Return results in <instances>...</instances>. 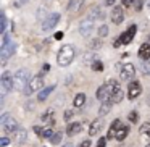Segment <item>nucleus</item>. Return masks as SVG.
I'll return each instance as SVG.
<instances>
[{"label":"nucleus","instance_id":"1","mask_svg":"<svg viewBox=\"0 0 150 147\" xmlns=\"http://www.w3.org/2000/svg\"><path fill=\"white\" fill-rule=\"evenodd\" d=\"M120 87V84H118V81L116 79H110V81H107L103 86H100L98 87V91H97V99L100 102H105V104H110V100H111V97H113V94H115V91Z\"/></svg>","mask_w":150,"mask_h":147},{"label":"nucleus","instance_id":"2","mask_svg":"<svg viewBox=\"0 0 150 147\" xmlns=\"http://www.w3.org/2000/svg\"><path fill=\"white\" fill-rule=\"evenodd\" d=\"M29 81H31L29 71L24 70V68H21V70H18V71L15 73V76H13V87L16 89V91H23L24 92L28 89Z\"/></svg>","mask_w":150,"mask_h":147},{"label":"nucleus","instance_id":"3","mask_svg":"<svg viewBox=\"0 0 150 147\" xmlns=\"http://www.w3.org/2000/svg\"><path fill=\"white\" fill-rule=\"evenodd\" d=\"M74 47L73 45H63L62 49H60L58 55H57V62H58L60 66H68L71 65V62L74 60Z\"/></svg>","mask_w":150,"mask_h":147},{"label":"nucleus","instance_id":"4","mask_svg":"<svg viewBox=\"0 0 150 147\" xmlns=\"http://www.w3.org/2000/svg\"><path fill=\"white\" fill-rule=\"evenodd\" d=\"M0 124H2V129L5 131L7 134H15L18 131V123L13 116H10L8 113L2 115L0 118Z\"/></svg>","mask_w":150,"mask_h":147},{"label":"nucleus","instance_id":"5","mask_svg":"<svg viewBox=\"0 0 150 147\" xmlns=\"http://www.w3.org/2000/svg\"><path fill=\"white\" fill-rule=\"evenodd\" d=\"M136 31H137V26H136V24L129 26V29L124 31V33L121 34L120 37H118V39H115L113 47H120V45H123V44H129V42H132L134 36H136Z\"/></svg>","mask_w":150,"mask_h":147},{"label":"nucleus","instance_id":"6","mask_svg":"<svg viewBox=\"0 0 150 147\" xmlns=\"http://www.w3.org/2000/svg\"><path fill=\"white\" fill-rule=\"evenodd\" d=\"M15 53V44L10 40V37L7 34H4V42H2V49H0V57H2V62L11 57Z\"/></svg>","mask_w":150,"mask_h":147},{"label":"nucleus","instance_id":"7","mask_svg":"<svg viewBox=\"0 0 150 147\" xmlns=\"http://www.w3.org/2000/svg\"><path fill=\"white\" fill-rule=\"evenodd\" d=\"M134 76H136V68H134V65H131V63H126V65L121 66L120 78L123 79V81H129V79L134 78Z\"/></svg>","mask_w":150,"mask_h":147},{"label":"nucleus","instance_id":"8","mask_svg":"<svg viewBox=\"0 0 150 147\" xmlns=\"http://www.w3.org/2000/svg\"><path fill=\"white\" fill-rule=\"evenodd\" d=\"M40 87H42V78L37 75V76H34V78H31V81H29V84H28V89L24 91V94L31 95L33 92H37Z\"/></svg>","mask_w":150,"mask_h":147},{"label":"nucleus","instance_id":"9","mask_svg":"<svg viewBox=\"0 0 150 147\" xmlns=\"http://www.w3.org/2000/svg\"><path fill=\"white\" fill-rule=\"evenodd\" d=\"M142 92V86H140L139 81H131L129 82V87H127V97L132 100V99H137L139 94Z\"/></svg>","mask_w":150,"mask_h":147},{"label":"nucleus","instance_id":"10","mask_svg":"<svg viewBox=\"0 0 150 147\" xmlns=\"http://www.w3.org/2000/svg\"><path fill=\"white\" fill-rule=\"evenodd\" d=\"M60 21V13H50L49 16H47V20L42 23V29L44 31H49L52 29V28H55V24Z\"/></svg>","mask_w":150,"mask_h":147},{"label":"nucleus","instance_id":"11","mask_svg":"<svg viewBox=\"0 0 150 147\" xmlns=\"http://www.w3.org/2000/svg\"><path fill=\"white\" fill-rule=\"evenodd\" d=\"M92 29H94V20H92V18L81 21V24H79V33H81L82 36H89V34L92 33Z\"/></svg>","mask_w":150,"mask_h":147},{"label":"nucleus","instance_id":"12","mask_svg":"<svg viewBox=\"0 0 150 147\" xmlns=\"http://www.w3.org/2000/svg\"><path fill=\"white\" fill-rule=\"evenodd\" d=\"M2 87H4L5 92H8V91L13 89V78H11L10 71H5L4 75H2Z\"/></svg>","mask_w":150,"mask_h":147},{"label":"nucleus","instance_id":"13","mask_svg":"<svg viewBox=\"0 0 150 147\" xmlns=\"http://www.w3.org/2000/svg\"><path fill=\"white\" fill-rule=\"evenodd\" d=\"M124 20V13H123V8L121 7H115L113 11H111V21L115 24H121Z\"/></svg>","mask_w":150,"mask_h":147},{"label":"nucleus","instance_id":"14","mask_svg":"<svg viewBox=\"0 0 150 147\" xmlns=\"http://www.w3.org/2000/svg\"><path fill=\"white\" fill-rule=\"evenodd\" d=\"M120 128H121V121L115 120L113 123H111L110 129H108V139H116V134H118V131H120Z\"/></svg>","mask_w":150,"mask_h":147},{"label":"nucleus","instance_id":"15","mask_svg":"<svg viewBox=\"0 0 150 147\" xmlns=\"http://www.w3.org/2000/svg\"><path fill=\"white\" fill-rule=\"evenodd\" d=\"M139 58L140 60H149L150 58V44H142V45H140Z\"/></svg>","mask_w":150,"mask_h":147},{"label":"nucleus","instance_id":"16","mask_svg":"<svg viewBox=\"0 0 150 147\" xmlns=\"http://www.w3.org/2000/svg\"><path fill=\"white\" fill-rule=\"evenodd\" d=\"M100 128H102V120H94L91 123V126H89V134L91 136H95V134H98V131H100Z\"/></svg>","mask_w":150,"mask_h":147},{"label":"nucleus","instance_id":"17","mask_svg":"<svg viewBox=\"0 0 150 147\" xmlns=\"http://www.w3.org/2000/svg\"><path fill=\"white\" fill-rule=\"evenodd\" d=\"M53 89H55L53 86H49V87H44L42 91L39 92V97H37V100H39V102H44V100H45V99L50 95V92H53Z\"/></svg>","mask_w":150,"mask_h":147},{"label":"nucleus","instance_id":"18","mask_svg":"<svg viewBox=\"0 0 150 147\" xmlns=\"http://www.w3.org/2000/svg\"><path fill=\"white\" fill-rule=\"evenodd\" d=\"M79 131H81V124L79 123H71L68 128H66V134L68 136H74V134H78Z\"/></svg>","mask_w":150,"mask_h":147},{"label":"nucleus","instance_id":"19","mask_svg":"<svg viewBox=\"0 0 150 147\" xmlns=\"http://www.w3.org/2000/svg\"><path fill=\"white\" fill-rule=\"evenodd\" d=\"M121 100H123V91H121V87H118L116 91H115L113 97H111L110 104H120Z\"/></svg>","mask_w":150,"mask_h":147},{"label":"nucleus","instance_id":"20","mask_svg":"<svg viewBox=\"0 0 150 147\" xmlns=\"http://www.w3.org/2000/svg\"><path fill=\"white\" fill-rule=\"evenodd\" d=\"M84 102H86V95L84 94H78L74 97V102H73V105H74L76 108H81L82 105H84Z\"/></svg>","mask_w":150,"mask_h":147},{"label":"nucleus","instance_id":"21","mask_svg":"<svg viewBox=\"0 0 150 147\" xmlns=\"http://www.w3.org/2000/svg\"><path fill=\"white\" fill-rule=\"evenodd\" d=\"M15 141H16L18 144L24 142V141H26V131H24V129H18L16 133H15Z\"/></svg>","mask_w":150,"mask_h":147},{"label":"nucleus","instance_id":"22","mask_svg":"<svg viewBox=\"0 0 150 147\" xmlns=\"http://www.w3.org/2000/svg\"><path fill=\"white\" fill-rule=\"evenodd\" d=\"M91 18H92V20H100V18H103V13H102L100 7L92 8V11H91Z\"/></svg>","mask_w":150,"mask_h":147},{"label":"nucleus","instance_id":"23","mask_svg":"<svg viewBox=\"0 0 150 147\" xmlns=\"http://www.w3.org/2000/svg\"><path fill=\"white\" fill-rule=\"evenodd\" d=\"M127 133H129V128H127V126H121L120 131H118V134H116V139L118 141H123L124 137L127 136Z\"/></svg>","mask_w":150,"mask_h":147},{"label":"nucleus","instance_id":"24","mask_svg":"<svg viewBox=\"0 0 150 147\" xmlns=\"http://www.w3.org/2000/svg\"><path fill=\"white\" fill-rule=\"evenodd\" d=\"M139 131H140V134H144V136H147L150 139V123H144Z\"/></svg>","mask_w":150,"mask_h":147},{"label":"nucleus","instance_id":"25","mask_svg":"<svg viewBox=\"0 0 150 147\" xmlns=\"http://www.w3.org/2000/svg\"><path fill=\"white\" fill-rule=\"evenodd\" d=\"M60 141H62V133L57 131V133L50 137V142H52V144H60Z\"/></svg>","mask_w":150,"mask_h":147},{"label":"nucleus","instance_id":"26","mask_svg":"<svg viewBox=\"0 0 150 147\" xmlns=\"http://www.w3.org/2000/svg\"><path fill=\"white\" fill-rule=\"evenodd\" d=\"M108 34V26H105V24H102L100 28H98V36L100 37H105Z\"/></svg>","mask_w":150,"mask_h":147},{"label":"nucleus","instance_id":"27","mask_svg":"<svg viewBox=\"0 0 150 147\" xmlns=\"http://www.w3.org/2000/svg\"><path fill=\"white\" fill-rule=\"evenodd\" d=\"M142 71H144V75L150 76V60H147V62L142 65Z\"/></svg>","mask_w":150,"mask_h":147},{"label":"nucleus","instance_id":"28","mask_svg":"<svg viewBox=\"0 0 150 147\" xmlns=\"http://www.w3.org/2000/svg\"><path fill=\"white\" fill-rule=\"evenodd\" d=\"M50 116H53V111H52V110H49L47 113H44V115H42V121H44V123H49V121L52 120Z\"/></svg>","mask_w":150,"mask_h":147},{"label":"nucleus","instance_id":"29","mask_svg":"<svg viewBox=\"0 0 150 147\" xmlns=\"http://www.w3.org/2000/svg\"><path fill=\"white\" fill-rule=\"evenodd\" d=\"M108 111H110V104H105V105H102L100 107V110H98V115H105V113H108Z\"/></svg>","mask_w":150,"mask_h":147},{"label":"nucleus","instance_id":"30","mask_svg":"<svg viewBox=\"0 0 150 147\" xmlns=\"http://www.w3.org/2000/svg\"><path fill=\"white\" fill-rule=\"evenodd\" d=\"M53 134H55V131H53L52 128H47V129H44V134H42V136H44V137H49V139H50Z\"/></svg>","mask_w":150,"mask_h":147},{"label":"nucleus","instance_id":"31","mask_svg":"<svg viewBox=\"0 0 150 147\" xmlns=\"http://www.w3.org/2000/svg\"><path fill=\"white\" fill-rule=\"evenodd\" d=\"M92 68H94L95 71H102V70H103V65H102L100 62H94V65H92Z\"/></svg>","mask_w":150,"mask_h":147},{"label":"nucleus","instance_id":"32","mask_svg":"<svg viewBox=\"0 0 150 147\" xmlns=\"http://www.w3.org/2000/svg\"><path fill=\"white\" fill-rule=\"evenodd\" d=\"M129 120H131V123H137V111H131Z\"/></svg>","mask_w":150,"mask_h":147},{"label":"nucleus","instance_id":"33","mask_svg":"<svg viewBox=\"0 0 150 147\" xmlns=\"http://www.w3.org/2000/svg\"><path fill=\"white\" fill-rule=\"evenodd\" d=\"M5 28H7V16H5L4 13H2V28H0V31L4 33V31H5Z\"/></svg>","mask_w":150,"mask_h":147},{"label":"nucleus","instance_id":"34","mask_svg":"<svg viewBox=\"0 0 150 147\" xmlns=\"http://www.w3.org/2000/svg\"><path fill=\"white\" fill-rule=\"evenodd\" d=\"M82 2H84V0H74V4L71 5V8H73V10H78V8L82 5Z\"/></svg>","mask_w":150,"mask_h":147},{"label":"nucleus","instance_id":"35","mask_svg":"<svg viewBox=\"0 0 150 147\" xmlns=\"http://www.w3.org/2000/svg\"><path fill=\"white\" fill-rule=\"evenodd\" d=\"M8 144H10V139H8V137H2V139H0V146L2 147H7Z\"/></svg>","mask_w":150,"mask_h":147},{"label":"nucleus","instance_id":"36","mask_svg":"<svg viewBox=\"0 0 150 147\" xmlns=\"http://www.w3.org/2000/svg\"><path fill=\"white\" fill-rule=\"evenodd\" d=\"M105 146H107V139H105V137H100V139H98L97 147H105Z\"/></svg>","mask_w":150,"mask_h":147},{"label":"nucleus","instance_id":"37","mask_svg":"<svg viewBox=\"0 0 150 147\" xmlns=\"http://www.w3.org/2000/svg\"><path fill=\"white\" fill-rule=\"evenodd\" d=\"M91 144H92L91 141H89V139H86V141H82V142L79 144L78 147H91Z\"/></svg>","mask_w":150,"mask_h":147},{"label":"nucleus","instance_id":"38","mask_svg":"<svg viewBox=\"0 0 150 147\" xmlns=\"http://www.w3.org/2000/svg\"><path fill=\"white\" fill-rule=\"evenodd\" d=\"M63 116H65V121H68L69 118L73 116V111H71V110H66V111H65V115H63Z\"/></svg>","mask_w":150,"mask_h":147},{"label":"nucleus","instance_id":"39","mask_svg":"<svg viewBox=\"0 0 150 147\" xmlns=\"http://www.w3.org/2000/svg\"><path fill=\"white\" fill-rule=\"evenodd\" d=\"M132 2L134 0H123V5L124 7H132Z\"/></svg>","mask_w":150,"mask_h":147},{"label":"nucleus","instance_id":"40","mask_svg":"<svg viewBox=\"0 0 150 147\" xmlns=\"http://www.w3.org/2000/svg\"><path fill=\"white\" fill-rule=\"evenodd\" d=\"M100 44H102V42H100V39H95L94 42L91 44V47H100Z\"/></svg>","mask_w":150,"mask_h":147},{"label":"nucleus","instance_id":"41","mask_svg":"<svg viewBox=\"0 0 150 147\" xmlns=\"http://www.w3.org/2000/svg\"><path fill=\"white\" fill-rule=\"evenodd\" d=\"M113 4H115V0H105V5H107V7H111Z\"/></svg>","mask_w":150,"mask_h":147},{"label":"nucleus","instance_id":"42","mask_svg":"<svg viewBox=\"0 0 150 147\" xmlns=\"http://www.w3.org/2000/svg\"><path fill=\"white\" fill-rule=\"evenodd\" d=\"M34 131H36L37 134H44V129H40V128H37V126H34Z\"/></svg>","mask_w":150,"mask_h":147},{"label":"nucleus","instance_id":"43","mask_svg":"<svg viewBox=\"0 0 150 147\" xmlns=\"http://www.w3.org/2000/svg\"><path fill=\"white\" fill-rule=\"evenodd\" d=\"M62 37H63L62 33H57V34H55V39H62Z\"/></svg>","mask_w":150,"mask_h":147},{"label":"nucleus","instance_id":"44","mask_svg":"<svg viewBox=\"0 0 150 147\" xmlns=\"http://www.w3.org/2000/svg\"><path fill=\"white\" fill-rule=\"evenodd\" d=\"M62 147H73V144H71V142H68V144H65V146H62Z\"/></svg>","mask_w":150,"mask_h":147},{"label":"nucleus","instance_id":"45","mask_svg":"<svg viewBox=\"0 0 150 147\" xmlns=\"http://www.w3.org/2000/svg\"><path fill=\"white\" fill-rule=\"evenodd\" d=\"M21 2H28V0H21Z\"/></svg>","mask_w":150,"mask_h":147},{"label":"nucleus","instance_id":"46","mask_svg":"<svg viewBox=\"0 0 150 147\" xmlns=\"http://www.w3.org/2000/svg\"><path fill=\"white\" fill-rule=\"evenodd\" d=\"M145 147H150V144H149V146H145Z\"/></svg>","mask_w":150,"mask_h":147},{"label":"nucleus","instance_id":"47","mask_svg":"<svg viewBox=\"0 0 150 147\" xmlns=\"http://www.w3.org/2000/svg\"><path fill=\"white\" fill-rule=\"evenodd\" d=\"M149 40H150V36H149ZM149 44H150V42H149Z\"/></svg>","mask_w":150,"mask_h":147}]
</instances>
